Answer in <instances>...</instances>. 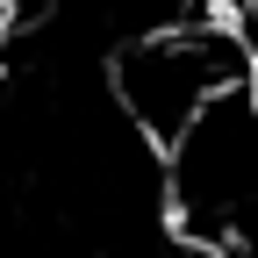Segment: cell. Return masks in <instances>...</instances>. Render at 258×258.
I'll list each match as a JSON object with an SVG mask.
<instances>
[{"mask_svg":"<svg viewBox=\"0 0 258 258\" xmlns=\"http://www.w3.org/2000/svg\"><path fill=\"white\" fill-rule=\"evenodd\" d=\"M115 101L158 151H172L222 93L258 86V43L237 22L215 15H179L165 29H144L115 50Z\"/></svg>","mask_w":258,"mask_h":258,"instance_id":"1","label":"cell"},{"mask_svg":"<svg viewBox=\"0 0 258 258\" xmlns=\"http://www.w3.org/2000/svg\"><path fill=\"white\" fill-rule=\"evenodd\" d=\"M8 29H15V8L0 0V50H8Z\"/></svg>","mask_w":258,"mask_h":258,"instance_id":"2","label":"cell"}]
</instances>
